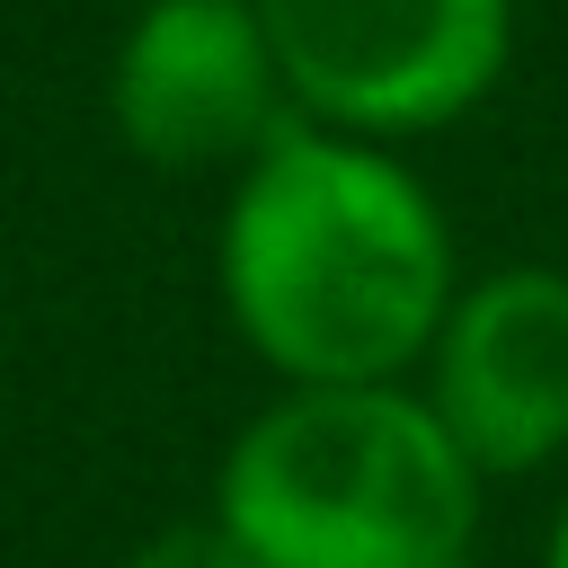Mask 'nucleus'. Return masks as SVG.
<instances>
[{"label": "nucleus", "mask_w": 568, "mask_h": 568, "mask_svg": "<svg viewBox=\"0 0 568 568\" xmlns=\"http://www.w3.org/2000/svg\"><path fill=\"white\" fill-rule=\"evenodd\" d=\"M293 115L417 142L479 115L515 62V0H257Z\"/></svg>", "instance_id": "7ed1b4c3"}, {"label": "nucleus", "mask_w": 568, "mask_h": 568, "mask_svg": "<svg viewBox=\"0 0 568 568\" xmlns=\"http://www.w3.org/2000/svg\"><path fill=\"white\" fill-rule=\"evenodd\" d=\"M417 390L488 488L568 462V266L524 257L470 275L417 364Z\"/></svg>", "instance_id": "39448f33"}, {"label": "nucleus", "mask_w": 568, "mask_h": 568, "mask_svg": "<svg viewBox=\"0 0 568 568\" xmlns=\"http://www.w3.org/2000/svg\"><path fill=\"white\" fill-rule=\"evenodd\" d=\"M453 568H479V550H462V559H453Z\"/></svg>", "instance_id": "6e6552de"}, {"label": "nucleus", "mask_w": 568, "mask_h": 568, "mask_svg": "<svg viewBox=\"0 0 568 568\" xmlns=\"http://www.w3.org/2000/svg\"><path fill=\"white\" fill-rule=\"evenodd\" d=\"M124 568H257V559H248L213 515H186V524H160Z\"/></svg>", "instance_id": "423d86ee"}, {"label": "nucleus", "mask_w": 568, "mask_h": 568, "mask_svg": "<svg viewBox=\"0 0 568 568\" xmlns=\"http://www.w3.org/2000/svg\"><path fill=\"white\" fill-rule=\"evenodd\" d=\"M213 284L284 390H364L417 382L462 257L435 186L390 142L293 124L231 178Z\"/></svg>", "instance_id": "f257e3e1"}, {"label": "nucleus", "mask_w": 568, "mask_h": 568, "mask_svg": "<svg viewBox=\"0 0 568 568\" xmlns=\"http://www.w3.org/2000/svg\"><path fill=\"white\" fill-rule=\"evenodd\" d=\"M541 568H568V497L550 506V532H541Z\"/></svg>", "instance_id": "0eeeda50"}, {"label": "nucleus", "mask_w": 568, "mask_h": 568, "mask_svg": "<svg viewBox=\"0 0 568 568\" xmlns=\"http://www.w3.org/2000/svg\"><path fill=\"white\" fill-rule=\"evenodd\" d=\"M488 479L417 382L275 390L213 470V524L257 568H453Z\"/></svg>", "instance_id": "f03ea898"}, {"label": "nucleus", "mask_w": 568, "mask_h": 568, "mask_svg": "<svg viewBox=\"0 0 568 568\" xmlns=\"http://www.w3.org/2000/svg\"><path fill=\"white\" fill-rule=\"evenodd\" d=\"M106 124L160 178H240L302 115L257 0H142L106 62Z\"/></svg>", "instance_id": "20e7f679"}]
</instances>
